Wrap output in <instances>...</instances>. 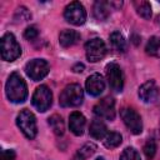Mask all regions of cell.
<instances>
[{
	"mask_svg": "<svg viewBox=\"0 0 160 160\" xmlns=\"http://www.w3.org/2000/svg\"><path fill=\"white\" fill-rule=\"evenodd\" d=\"M5 92L11 102H22L28 96V88L24 79L18 74L12 72L5 85Z\"/></svg>",
	"mask_w": 160,
	"mask_h": 160,
	"instance_id": "6da1fadb",
	"label": "cell"
},
{
	"mask_svg": "<svg viewBox=\"0 0 160 160\" xmlns=\"http://www.w3.org/2000/svg\"><path fill=\"white\" fill-rule=\"evenodd\" d=\"M84 100V91L79 84H69L59 96V102L64 108L79 106Z\"/></svg>",
	"mask_w": 160,
	"mask_h": 160,
	"instance_id": "7a4b0ae2",
	"label": "cell"
},
{
	"mask_svg": "<svg viewBox=\"0 0 160 160\" xmlns=\"http://www.w3.org/2000/svg\"><path fill=\"white\" fill-rule=\"evenodd\" d=\"M16 125L28 139H34L38 134L36 119L34 114L28 109H24L19 112L16 116Z\"/></svg>",
	"mask_w": 160,
	"mask_h": 160,
	"instance_id": "3957f363",
	"label": "cell"
},
{
	"mask_svg": "<svg viewBox=\"0 0 160 160\" xmlns=\"http://www.w3.org/2000/svg\"><path fill=\"white\" fill-rule=\"evenodd\" d=\"M21 54V48L11 32H6L1 38V58L5 61H14Z\"/></svg>",
	"mask_w": 160,
	"mask_h": 160,
	"instance_id": "277c9868",
	"label": "cell"
},
{
	"mask_svg": "<svg viewBox=\"0 0 160 160\" xmlns=\"http://www.w3.org/2000/svg\"><path fill=\"white\" fill-rule=\"evenodd\" d=\"M31 102L41 112H45L46 110H49V108L52 104V94H51L50 89L46 85L38 86L32 94Z\"/></svg>",
	"mask_w": 160,
	"mask_h": 160,
	"instance_id": "5b68a950",
	"label": "cell"
},
{
	"mask_svg": "<svg viewBox=\"0 0 160 160\" xmlns=\"http://www.w3.org/2000/svg\"><path fill=\"white\" fill-rule=\"evenodd\" d=\"M64 16L68 22L75 26H79V25H82L86 20V11L82 4H80L79 1H72L69 5H66Z\"/></svg>",
	"mask_w": 160,
	"mask_h": 160,
	"instance_id": "8992f818",
	"label": "cell"
},
{
	"mask_svg": "<svg viewBox=\"0 0 160 160\" xmlns=\"http://www.w3.org/2000/svg\"><path fill=\"white\" fill-rule=\"evenodd\" d=\"M49 64L46 60L44 59H34V60H30L26 66H25V72L26 75L34 80V81H39L41 79H44L48 74H49Z\"/></svg>",
	"mask_w": 160,
	"mask_h": 160,
	"instance_id": "52a82bcc",
	"label": "cell"
},
{
	"mask_svg": "<svg viewBox=\"0 0 160 160\" xmlns=\"http://www.w3.org/2000/svg\"><path fill=\"white\" fill-rule=\"evenodd\" d=\"M120 116L124 121V124L126 125V128L135 135L140 134L142 131V121L140 115L131 108H122L120 110Z\"/></svg>",
	"mask_w": 160,
	"mask_h": 160,
	"instance_id": "ba28073f",
	"label": "cell"
},
{
	"mask_svg": "<svg viewBox=\"0 0 160 160\" xmlns=\"http://www.w3.org/2000/svg\"><path fill=\"white\" fill-rule=\"evenodd\" d=\"M85 52H86V59L90 62L100 61L106 54V45L99 38L91 39L85 44Z\"/></svg>",
	"mask_w": 160,
	"mask_h": 160,
	"instance_id": "9c48e42d",
	"label": "cell"
},
{
	"mask_svg": "<svg viewBox=\"0 0 160 160\" xmlns=\"http://www.w3.org/2000/svg\"><path fill=\"white\" fill-rule=\"evenodd\" d=\"M106 78L111 90L119 92L124 88V75L120 66L115 62H110L106 65Z\"/></svg>",
	"mask_w": 160,
	"mask_h": 160,
	"instance_id": "30bf717a",
	"label": "cell"
},
{
	"mask_svg": "<svg viewBox=\"0 0 160 160\" xmlns=\"http://www.w3.org/2000/svg\"><path fill=\"white\" fill-rule=\"evenodd\" d=\"M94 114L99 119L114 120L115 118V101L112 98H104L94 106Z\"/></svg>",
	"mask_w": 160,
	"mask_h": 160,
	"instance_id": "8fae6325",
	"label": "cell"
},
{
	"mask_svg": "<svg viewBox=\"0 0 160 160\" xmlns=\"http://www.w3.org/2000/svg\"><path fill=\"white\" fill-rule=\"evenodd\" d=\"M159 94H160V89L154 80H149L139 88V98L145 102L155 101L159 98Z\"/></svg>",
	"mask_w": 160,
	"mask_h": 160,
	"instance_id": "7c38bea8",
	"label": "cell"
},
{
	"mask_svg": "<svg viewBox=\"0 0 160 160\" xmlns=\"http://www.w3.org/2000/svg\"><path fill=\"white\" fill-rule=\"evenodd\" d=\"M85 86L91 96H99L105 89V81L100 74H92L86 79Z\"/></svg>",
	"mask_w": 160,
	"mask_h": 160,
	"instance_id": "4fadbf2b",
	"label": "cell"
},
{
	"mask_svg": "<svg viewBox=\"0 0 160 160\" xmlns=\"http://www.w3.org/2000/svg\"><path fill=\"white\" fill-rule=\"evenodd\" d=\"M85 124H86V120H85V116L79 112V111H74L70 114L69 116V128L71 130V132L76 136H80L84 134V130H85Z\"/></svg>",
	"mask_w": 160,
	"mask_h": 160,
	"instance_id": "5bb4252c",
	"label": "cell"
},
{
	"mask_svg": "<svg viewBox=\"0 0 160 160\" xmlns=\"http://www.w3.org/2000/svg\"><path fill=\"white\" fill-rule=\"evenodd\" d=\"M110 10H111V5L110 1H104V0H98L95 1L94 6H92V12L96 20L99 21H104L109 18L110 15Z\"/></svg>",
	"mask_w": 160,
	"mask_h": 160,
	"instance_id": "9a60e30c",
	"label": "cell"
},
{
	"mask_svg": "<svg viewBox=\"0 0 160 160\" xmlns=\"http://www.w3.org/2000/svg\"><path fill=\"white\" fill-rule=\"evenodd\" d=\"M80 40V34L75 30H62L59 35V42L62 48H70Z\"/></svg>",
	"mask_w": 160,
	"mask_h": 160,
	"instance_id": "2e32d148",
	"label": "cell"
},
{
	"mask_svg": "<svg viewBox=\"0 0 160 160\" xmlns=\"http://www.w3.org/2000/svg\"><path fill=\"white\" fill-rule=\"evenodd\" d=\"M89 134L91 138L94 139H104L108 134V129L106 125L100 120V119H95L91 121L90 128H89Z\"/></svg>",
	"mask_w": 160,
	"mask_h": 160,
	"instance_id": "e0dca14e",
	"label": "cell"
},
{
	"mask_svg": "<svg viewBox=\"0 0 160 160\" xmlns=\"http://www.w3.org/2000/svg\"><path fill=\"white\" fill-rule=\"evenodd\" d=\"M110 42L112 45V48L116 50V51H120V52H125L126 49H128V45H126V41L122 36V34H120L119 31H114L110 34Z\"/></svg>",
	"mask_w": 160,
	"mask_h": 160,
	"instance_id": "ac0fdd59",
	"label": "cell"
},
{
	"mask_svg": "<svg viewBox=\"0 0 160 160\" xmlns=\"http://www.w3.org/2000/svg\"><path fill=\"white\" fill-rule=\"evenodd\" d=\"M48 122H49V125H50V128H51V130L54 131L55 135L61 136V135L64 134V131H65V125H64V121H62V119H61L60 115L54 114L52 116H50V118L48 119Z\"/></svg>",
	"mask_w": 160,
	"mask_h": 160,
	"instance_id": "d6986e66",
	"label": "cell"
},
{
	"mask_svg": "<svg viewBox=\"0 0 160 160\" xmlns=\"http://www.w3.org/2000/svg\"><path fill=\"white\" fill-rule=\"evenodd\" d=\"M134 6L136 9V12L144 18V19H150L151 15H152V11H151V6L148 1H144V0H140V1H134Z\"/></svg>",
	"mask_w": 160,
	"mask_h": 160,
	"instance_id": "ffe728a7",
	"label": "cell"
},
{
	"mask_svg": "<svg viewBox=\"0 0 160 160\" xmlns=\"http://www.w3.org/2000/svg\"><path fill=\"white\" fill-rule=\"evenodd\" d=\"M104 145L108 148V149H114V148H118L121 141H122V138L119 132L116 131H111V132H108L106 136L104 138Z\"/></svg>",
	"mask_w": 160,
	"mask_h": 160,
	"instance_id": "44dd1931",
	"label": "cell"
},
{
	"mask_svg": "<svg viewBox=\"0 0 160 160\" xmlns=\"http://www.w3.org/2000/svg\"><path fill=\"white\" fill-rule=\"evenodd\" d=\"M95 150H96V146L92 142H86L81 149H79V151L76 152L72 160H85L89 156H91L95 152Z\"/></svg>",
	"mask_w": 160,
	"mask_h": 160,
	"instance_id": "7402d4cb",
	"label": "cell"
},
{
	"mask_svg": "<svg viewBox=\"0 0 160 160\" xmlns=\"http://www.w3.org/2000/svg\"><path fill=\"white\" fill-rule=\"evenodd\" d=\"M145 50H146V54H149V55H156L160 50V38L159 36L150 38L146 44Z\"/></svg>",
	"mask_w": 160,
	"mask_h": 160,
	"instance_id": "603a6c76",
	"label": "cell"
},
{
	"mask_svg": "<svg viewBox=\"0 0 160 160\" xmlns=\"http://www.w3.org/2000/svg\"><path fill=\"white\" fill-rule=\"evenodd\" d=\"M120 160H141L140 154L134 148H126L120 155Z\"/></svg>",
	"mask_w": 160,
	"mask_h": 160,
	"instance_id": "cb8c5ba5",
	"label": "cell"
},
{
	"mask_svg": "<svg viewBox=\"0 0 160 160\" xmlns=\"http://www.w3.org/2000/svg\"><path fill=\"white\" fill-rule=\"evenodd\" d=\"M155 152H156V144L152 139H149L144 145V154L149 160H151L155 156Z\"/></svg>",
	"mask_w": 160,
	"mask_h": 160,
	"instance_id": "d4e9b609",
	"label": "cell"
},
{
	"mask_svg": "<svg viewBox=\"0 0 160 160\" xmlns=\"http://www.w3.org/2000/svg\"><path fill=\"white\" fill-rule=\"evenodd\" d=\"M38 35H39V31H38V29L35 26H29L24 31V36L28 40H34L35 38H38Z\"/></svg>",
	"mask_w": 160,
	"mask_h": 160,
	"instance_id": "484cf974",
	"label": "cell"
},
{
	"mask_svg": "<svg viewBox=\"0 0 160 160\" xmlns=\"http://www.w3.org/2000/svg\"><path fill=\"white\" fill-rule=\"evenodd\" d=\"M15 151L14 150H2V160H14Z\"/></svg>",
	"mask_w": 160,
	"mask_h": 160,
	"instance_id": "4316f807",
	"label": "cell"
},
{
	"mask_svg": "<svg viewBox=\"0 0 160 160\" xmlns=\"http://www.w3.org/2000/svg\"><path fill=\"white\" fill-rule=\"evenodd\" d=\"M84 69H85V66H84V64H81V62H76V64L72 66V71H74V72H82Z\"/></svg>",
	"mask_w": 160,
	"mask_h": 160,
	"instance_id": "83f0119b",
	"label": "cell"
},
{
	"mask_svg": "<svg viewBox=\"0 0 160 160\" xmlns=\"http://www.w3.org/2000/svg\"><path fill=\"white\" fill-rule=\"evenodd\" d=\"M96 160H105V159H104V158H98Z\"/></svg>",
	"mask_w": 160,
	"mask_h": 160,
	"instance_id": "f1b7e54d",
	"label": "cell"
}]
</instances>
